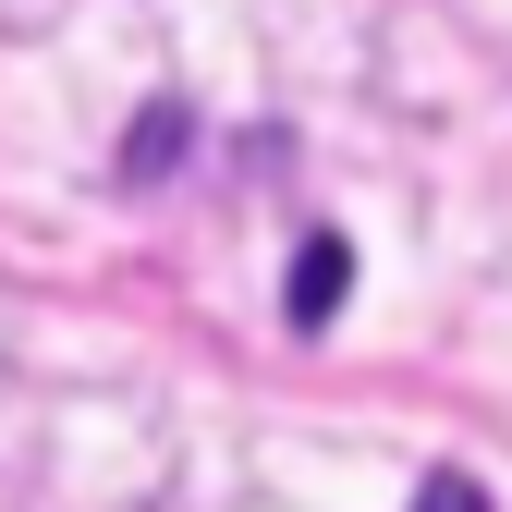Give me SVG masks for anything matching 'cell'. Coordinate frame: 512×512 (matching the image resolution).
<instances>
[{
  "label": "cell",
  "instance_id": "2",
  "mask_svg": "<svg viewBox=\"0 0 512 512\" xmlns=\"http://www.w3.org/2000/svg\"><path fill=\"white\" fill-rule=\"evenodd\" d=\"M183 135H196V110H183V98H147V122H135V147H122V183H159V171L183 159Z\"/></svg>",
  "mask_w": 512,
  "mask_h": 512
},
{
  "label": "cell",
  "instance_id": "1",
  "mask_svg": "<svg viewBox=\"0 0 512 512\" xmlns=\"http://www.w3.org/2000/svg\"><path fill=\"white\" fill-rule=\"evenodd\" d=\"M342 293H354V244L342 232H305L293 244V281H281V317H293V330H330Z\"/></svg>",
  "mask_w": 512,
  "mask_h": 512
},
{
  "label": "cell",
  "instance_id": "3",
  "mask_svg": "<svg viewBox=\"0 0 512 512\" xmlns=\"http://www.w3.org/2000/svg\"><path fill=\"white\" fill-rule=\"evenodd\" d=\"M415 512H488V488H476V476H452V464H439V476L415 488Z\"/></svg>",
  "mask_w": 512,
  "mask_h": 512
}]
</instances>
